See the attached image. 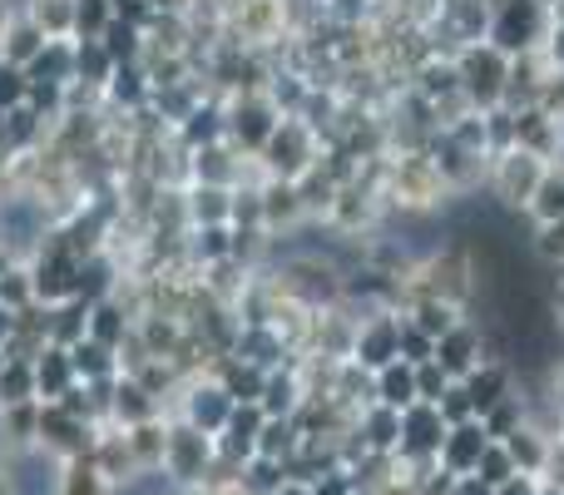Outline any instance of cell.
<instances>
[{
    "label": "cell",
    "mask_w": 564,
    "mask_h": 495,
    "mask_svg": "<svg viewBox=\"0 0 564 495\" xmlns=\"http://www.w3.org/2000/svg\"><path fill=\"white\" fill-rule=\"evenodd\" d=\"M451 421L441 417L436 401H411L406 411H401V456H426L436 461L441 441H446Z\"/></svg>",
    "instance_id": "obj_1"
},
{
    "label": "cell",
    "mask_w": 564,
    "mask_h": 495,
    "mask_svg": "<svg viewBox=\"0 0 564 495\" xmlns=\"http://www.w3.org/2000/svg\"><path fill=\"white\" fill-rule=\"evenodd\" d=\"M214 437H204L198 427H178V431H169V441H164V476H174V481H198L208 471V461H214Z\"/></svg>",
    "instance_id": "obj_2"
},
{
    "label": "cell",
    "mask_w": 564,
    "mask_h": 495,
    "mask_svg": "<svg viewBox=\"0 0 564 495\" xmlns=\"http://www.w3.org/2000/svg\"><path fill=\"white\" fill-rule=\"evenodd\" d=\"M486 446H490L486 421L470 417V421H460V427H451V431H446V441H441L436 461H441V471H451V476H470Z\"/></svg>",
    "instance_id": "obj_3"
},
{
    "label": "cell",
    "mask_w": 564,
    "mask_h": 495,
    "mask_svg": "<svg viewBox=\"0 0 564 495\" xmlns=\"http://www.w3.org/2000/svg\"><path fill=\"white\" fill-rule=\"evenodd\" d=\"M540 184H545V164H540L535 154H525V149H516V154L506 159V169H500V194H506L510 204H530Z\"/></svg>",
    "instance_id": "obj_4"
},
{
    "label": "cell",
    "mask_w": 564,
    "mask_h": 495,
    "mask_svg": "<svg viewBox=\"0 0 564 495\" xmlns=\"http://www.w3.org/2000/svg\"><path fill=\"white\" fill-rule=\"evenodd\" d=\"M234 407L238 401L228 397V387H198L188 397V427H198L204 437H218L228 427V417H234Z\"/></svg>",
    "instance_id": "obj_5"
},
{
    "label": "cell",
    "mask_w": 564,
    "mask_h": 495,
    "mask_svg": "<svg viewBox=\"0 0 564 495\" xmlns=\"http://www.w3.org/2000/svg\"><path fill=\"white\" fill-rule=\"evenodd\" d=\"M75 362H69V352L65 347H50L45 357L35 362V387H40V401H55V397H65L69 387H75Z\"/></svg>",
    "instance_id": "obj_6"
},
{
    "label": "cell",
    "mask_w": 564,
    "mask_h": 495,
    "mask_svg": "<svg viewBox=\"0 0 564 495\" xmlns=\"http://www.w3.org/2000/svg\"><path fill=\"white\" fill-rule=\"evenodd\" d=\"M377 391H381V407H397L406 411L411 401H416V367L411 362H387V367L377 372Z\"/></svg>",
    "instance_id": "obj_7"
},
{
    "label": "cell",
    "mask_w": 564,
    "mask_h": 495,
    "mask_svg": "<svg viewBox=\"0 0 564 495\" xmlns=\"http://www.w3.org/2000/svg\"><path fill=\"white\" fill-rule=\"evenodd\" d=\"M500 446L510 451V461H516V471H530V476H540V471L550 466V446H545V437H540L535 427H516Z\"/></svg>",
    "instance_id": "obj_8"
},
{
    "label": "cell",
    "mask_w": 564,
    "mask_h": 495,
    "mask_svg": "<svg viewBox=\"0 0 564 495\" xmlns=\"http://www.w3.org/2000/svg\"><path fill=\"white\" fill-rule=\"evenodd\" d=\"M65 352H69V362H75V377H79V381L115 377V347H105V342L79 337L75 347H65Z\"/></svg>",
    "instance_id": "obj_9"
},
{
    "label": "cell",
    "mask_w": 564,
    "mask_h": 495,
    "mask_svg": "<svg viewBox=\"0 0 564 495\" xmlns=\"http://www.w3.org/2000/svg\"><path fill=\"white\" fill-rule=\"evenodd\" d=\"M357 352H361V362H367V367H377V372H381L387 362H397V357H401V327H397V322H381V327L361 332Z\"/></svg>",
    "instance_id": "obj_10"
},
{
    "label": "cell",
    "mask_w": 564,
    "mask_h": 495,
    "mask_svg": "<svg viewBox=\"0 0 564 495\" xmlns=\"http://www.w3.org/2000/svg\"><path fill=\"white\" fill-rule=\"evenodd\" d=\"M20 401H40L35 387V362H10L0 372V407H20Z\"/></svg>",
    "instance_id": "obj_11"
},
{
    "label": "cell",
    "mask_w": 564,
    "mask_h": 495,
    "mask_svg": "<svg viewBox=\"0 0 564 495\" xmlns=\"http://www.w3.org/2000/svg\"><path fill=\"white\" fill-rule=\"evenodd\" d=\"M109 411H115L124 427H139V421H154V397H149L139 381H115V401H109Z\"/></svg>",
    "instance_id": "obj_12"
},
{
    "label": "cell",
    "mask_w": 564,
    "mask_h": 495,
    "mask_svg": "<svg viewBox=\"0 0 564 495\" xmlns=\"http://www.w3.org/2000/svg\"><path fill=\"white\" fill-rule=\"evenodd\" d=\"M59 495H109V476L89 456H75L59 476Z\"/></svg>",
    "instance_id": "obj_13"
},
{
    "label": "cell",
    "mask_w": 564,
    "mask_h": 495,
    "mask_svg": "<svg viewBox=\"0 0 564 495\" xmlns=\"http://www.w3.org/2000/svg\"><path fill=\"white\" fill-rule=\"evenodd\" d=\"M466 391H470V407H476V417H486V411H496L500 401L510 397V391H506V377H500L496 367H486V372H470Z\"/></svg>",
    "instance_id": "obj_14"
},
{
    "label": "cell",
    "mask_w": 564,
    "mask_h": 495,
    "mask_svg": "<svg viewBox=\"0 0 564 495\" xmlns=\"http://www.w3.org/2000/svg\"><path fill=\"white\" fill-rule=\"evenodd\" d=\"M470 476H476L480 486L496 491V486H506V481L516 476V461H510V451L500 446V441H490V446L480 451V461H476V471H470Z\"/></svg>",
    "instance_id": "obj_15"
},
{
    "label": "cell",
    "mask_w": 564,
    "mask_h": 495,
    "mask_svg": "<svg viewBox=\"0 0 564 495\" xmlns=\"http://www.w3.org/2000/svg\"><path fill=\"white\" fill-rule=\"evenodd\" d=\"M258 407H263V417H292V407H297V387H292V377H278V372H268Z\"/></svg>",
    "instance_id": "obj_16"
},
{
    "label": "cell",
    "mask_w": 564,
    "mask_h": 495,
    "mask_svg": "<svg viewBox=\"0 0 564 495\" xmlns=\"http://www.w3.org/2000/svg\"><path fill=\"white\" fill-rule=\"evenodd\" d=\"M530 208H535L540 224H560V218H564V179H550V174H545V184L535 189Z\"/></svg>",
    "instance_id": "obj_17"
},
{
    "label": "cell",
    "mask_w": 564,
    "mask_h": 495,
    "mask_svg": "<svg viewBox=\"0 0 564 495\" xmlns=\"http://www.w3.org/2000/svg\"><path fill=\"white\" fill-rule=\"evenodd\" d=\"M367 431H371V446H401V411L397 407H377L367 417Z\"/></svg>",
    "instance_id": "obj_18"
},
{
    "label": "cell",
    "mask_w": 564,
    "mask_h": 495,
    "mask_svg": "<svg viewBox=\"0 0 564 495\" xmlns=\"http://www.w3.org/2000/svg\"><path fill=\"white\" fill-rule=\"evenodd\" d=\"M446 387H451V372L441 367L436 357L421 362V367H416V401H441V397H446Z\"/></svg>",
    "instance_id": "obj_19"
},
{
    "label": "cell",
    "mask_w": 564,
    "mask_h": 495,
    "mask_svg": "<svg viewBox=\"0 0 564 495\" xmlns=\"http://www.w3.org/2000/svg\"><path fill=\"white\" fill-rule=\"evenodd\" d=\"M119 332H124V322H119V312L99 308L95 318H89V337H95V342H105V347H115V342H119Z\"/></svg>",
    "instance_id": "obj_20"
},
{
    "label": "cell",
    "mask_w": 564,
    "mask_h": 495,
    "mask_svg": "<svg viewBox=\"0 0 564 495\" xmlns=\"http://www.w3.org/2000/svg\"><path fill=\"white\" fill-rule=\"evenodd\" d=\"M540 491H545V486H540V476H530V471H516L506 486H496L490 495H540Z\"/></svg>",
    "instance_id": "obj_21"
},
{
    "label": "cell",
    "mask_w": 564,
    "mask_h": 495,
    "mask_svg": "<svg viewBox=\"0 0 564 495\" xmlns=\"http://www.w3.org/2000/svg\"><path fill=\"white\" fill-rule=\"evenodd\" d=\"M10 332H15V308H6V302H0V352H6Z\"/></svg>",
    "instance_id": "obj_22"
},
{
    "label": "cell",
    "mask_w": 564,
    "mask_h": 495,
    "mask_svg": "<svg viewBox=\"0 0 564 495\" xmlns=\"http://www.w3.org/2000/svg\"><path fill=\"white\" fill-rule=\"evenodd\" d=\"M273 495H312V481H282Z\"/></svg>",
    "instance_id": "obj_23"
},
{
    "label": "cell",
    "mask_w": 564,
    "mask_h": 495,
    "mask_svg": "<svg viewBox=\"0 0 564 495\" xmlns=\"http://www.w3.org/2000/svg\"><path fill=\"white\" fill-rule=\"evenodd\" d=\"M0 495H15V486H10V476L0 471Z\"/></svg>",
    "instance_id": "obj_24"
},
{
    "label": "cell",
    "mask_w": 564,
    "mask_h": 495,
    "mask_svg": "<svg viewBox=\"0 0 564 495\" xmlns=\"http://www.w3.org/2000/svg\"><path fill=\"white\" fill-rule=\"evenodd\" d=\"M555 401H560V407H564V372H560V377H555Z\"/></svg>",
    "instance_id": "obj_25"
},
{
    "label": "cell",
    "mask_w": 564,
    "mask_h": 495,
    "mask_svg": "<svg viewBox=\"0 0 564 495\" xmlns=\"http://www.w3.org/2000/svg\"><path fill=\"white\" fill-rule=\"evenodd\" d=\"M540 495H555V491H540Z\"/></svg>",
    "instance_id": "obj_26"
}]
</instances>
